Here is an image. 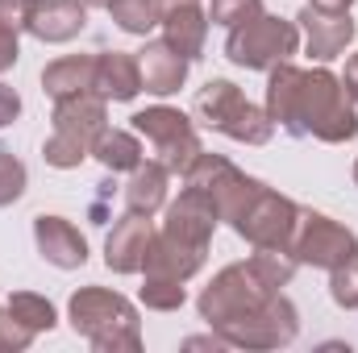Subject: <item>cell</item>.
Listing matches in <instances>:
<instances>
[{
    "mask_svg": "<svg viewBox=\"0 0 358 353\" xmlns=\"http://www.w3.org/2000/svg\"><path fill=\"white\" fill-rule=\"evenodd\" d=\"M113 21L121 33H134V38H146L163 25V4L159 0H113Z\"/></svg>",
    "mask_w": 358,
    "mask_h": 353,
    "instance_id": "603a6c76",
    "label": "cell"
},
{
    "mask_svg": "<svg viewBox=\"0 0 358 353\" xmlns=\"http://www.w3.org/2000/svg\"><path fill=\"white\" fill-rule=\"evenodd\" d=\"M88 25V4L84 0H29L25 33H34L46 46H63L80 38Z\"/></svg>",
    "mask_w": 358,
    "mask_h": 353,
    "instance_id": "5bb4252c",
    "label": "cell"
},
{
    "mask_svg": "<svg viewBox=\"0 0 358 353\" xmlns=\"http://www.w3.org/2000/svg\"><path fill=\"white\" fill-rule=\"evenodd\" d=\"M88 8H113V0H84Z\"/></svg>",
    "mask_w": 358,
    "mask_h": 353,
    "instance_id": "d590c367",
    "label": "cell"
},
{
    "mask_svg": "<svg viewBox=\"0 0 358 353\" xmlns=\"http://www.w3.org/2000/svg\"><path fill=\"white\" fill-rule=\"evenodd\" d=\"M259 13H263V0H208V21L225 25V29L242 25V21H250Z\"/></svg>",
    "mask_w": 358,
    "mask_h": 353,
    "instance_id": "83f0119b",
    "label": "cell"
},
{
    "mask_svg": "<svg viewBox=\"0 0 358 353\" xmlns=\"http://www.w3.org/2000/svg\"><path fill=\"white\" fill-rule=\"evenodd\" d=\"M271 295H275V287H271L267 278L255 270V262L246 258V262L221 266V270L213 274V283L200 291L196 308H200V320H208V329H221V324H229V320L255 312V308H259L263 299H271Z\"/></svg>",
    "mask_w": 358,
    "mask_h": 353,
    "instance_id": "52a82bcc",
    "label": "cell"
},
{
    "mask_svg": "<svg viewBox=\"0 0 358 353\" xmlns=\"http://www.w3.org/2000/svg\"><path fill=\"white\" fill-rule=\"evenodd\" d=\"M129 121H134V133L150 146V154L179 179L187 175V167H192V163L200 158V150H204V142H200L192 117L179 112V108H171V104H150V108L134 112Z\"/></svg>",
    "mask_w": 358,
    "mask_h": 353,
    "instance_id": "8992f818",
    "label": "cell"
},
{
    "mask_svg": "<svg viewBox=\"0 0 358 353\" xmlns=\"http://www.w3.org/2000/svg\"><path fill=\"white\" fill-rule=\"evenodd\" d=\"M8 312H13L29 333H50V329L59 324L55 303H50L46 295H38V291H13V295H8Z\"/></svg>",
    "mask_w": 358,
    "mask_h": 353,
    "instance_id": "cb8c5ba5",
    "label": "cell"
},
{
    "mask_svg": "<svg viewBox=\"0 0 358 353\" xmlns=\"http://www.w3.org/2000/svg\"><path fill=\"white\" fill-rule=\"evenodd\" d=\"M138 67H142V91H150V96H176L187 84L192 59H183L176 46H167L159 38V42H146L138 50Z\"/></svg>",
    "mask_w": 358,
    "mask_h": 353,
    "instance_id": "ac0fdd59",
    "label": "cell"
},
{
    "mask_svg": "<svg viewBox=\"0 0 358 353\" xmlns=\"http://www.w3.org/2000/svg\"><path fill=\"white\" fill-rule=\"evenodd\" d=\"M67 320L71 329L88 341L96 353H134L142 350V324H138V308L108 287H80L67 303Z\"/></svg>",
    "mask_w": 358,
    "mask_h": 353,
    "instance_id": "7a4b0ae2",
    "label": "cell"
},
{
    "mask_svg": "<svg viewBox=\"0 0 358 353\" xmlns=\"http://www.w3.org/2000/svg\"><path fill=\"white\" fill-rule=\"evenodd\" d=\"M96 96H104L108 104H129L142 96V67L138 54L129 50H100L96 54Z\"/></svg>",
    "mask_w": 358,
    "mask_h": 353,
    "instance_id": "e0dca14e",
    "label": "cell"
},
{
    "mask_svg": "<svg viewBox=\"0 0 358 353\" xmlns=\"http://www.w3.org/2000/svg\"><path fill=\"white\" fill-rule=\"evenodd\" d=\"M138 299H142V303H146L150 312H179V308L187 303V291H183V283H179V278L146 274V283H142Z\"/></svg>",
    "mask_w": 358,
    "mask_h": 353,
    "instance_id": "d4e9b609",
    "label": "cell"
},
{
    "mask_svg": "<svg viewBox=\"0 0 358 353\" xmlns=\"http://www.w3.org/2000/svg\"><path fill=\"white\" fill-rule=\"evenodd\" d=\"M108 129V100L96 91H80L67 100H55L50 112V137L42 142V158L55 171H76L84 158H92L96 137Z\"/></svg>",
    "mask_w": 358,
    "mask_h": 353,
    "instance_id": "3957f363",
    "label": "cell"
},
{
    "mask_svg": "<svg viewBox=\"0 0 358 353\" xmlns=\"http://www.w3.org/2000/svg\"><path fill=\"white\" fill-rule=\"evenodd\" d=\"M355 187H358V163H355Z\"/></svg>",
    "mask_w": 358,
    "mask_h": 353,
    "instance_id": "8d00e7d4",
    "label": "cell"
},
{
    "mask_svg": "<svg viewBox=\"0 0 358 353\" xmlns=\"http://www.w3.org/2000/svg\"><path fill=\"white\" fill-rule=\"evenodd\" d=\"M204 254H208V246H192V241H183L176 233H167V229H163V233L155 229V241H150V250H146L142 274H163V278L187 283V278L200 274Z\"/></svg>",
    "mask_w": 358,
    "mask_h": 353,
    "instance_id": "2e32d148",
    "label": "cell"
},
{
    "mask_svg": "<svg viewBox=\"0 0 358 353\" xmlns=\"http://www.w3.org/2000/svg\"><path fill=\"white\" fill-rule=\"evenodd\" d=\"M355 254H358L355 229H346L342 220H334L325 212L300 208V220H296V233H292V258L296 262L313 266V270H334V266L350 262Z\"/></svg>",
    "mask_w": 358,
    "mask_h": 353,
    "instance_id": "9c48e42d",
    "label": "cell"
},
{
    "mask_svg": "<svg viewBox=\"0 0 358 353\" xmlns=\"http://www.w3.org/2000/svg\"><path fill=\"white\" fill-rule=\"evenodd\" d=\"M267 117L296 137H317L325 146H342L358 137L355 100L342 80L325 67H292L279 63L267 71Z\"/></svg>",
    "mask_w": 358,
    "mask_h": 353,
    "instance_id": "6da1fadb",
    "label": "cell"
},
{
    "mask_svg": "<svg viewBox=\"0 0 358 353\" xmlns=\"http://www.w3.org/2000/svg\"><path fill=\"white\" fill-rule=\"evenodd\" d=\"M217 225H221V216H217L213 200L204 191L187 187V183H183V191L176 200H167V208H163V229L183 237V241H192V246H208Z\"/></svg>",
    "mask_w": 358,
    "mask_h": 353,
    "instance_id": "4fadbf2b",
    "label": "cell"
},
{
    "mask_svg": "<svg viewBox=\"0 0 358 353\" xmlns=\"http://www.w3.org/2000/svg\"><path fill=\"white\" fill-rule=\"evenodd\" d=\"M192 117L204 129H213L229 142H242V146H267L275 133V121L267 117V108L246 100V91L234 80H208L192 100Z\"/></svg>",
    "mask_w": 358,
    "mask_h": 353,
    "instance_id": "277c9868",
    "label": "cell"
},
{
    "mask_svg": "<svg viewBox=\"0 0 358 353\" xmlns=\"http://www.w3.org/2000/svg\"><path fill=\"white\" fill-rule=\"evenodd\" d=\"M155 241V216H138V212H125L113 233L104 237V266L113 274H142L146 262V250Z\"/></svg>",
    "mask_w": 358,
    "mask_h": 353,
    "instance_id": "7c38bea8",
    "label": "cell"
},
{
    "mask_svg": "<svg viewBox=\"0 0 358 353\" xmlns=\"http://www.w3.org/2000/svg\"><path fill=\"white\" fill-rule=\"evenodd\" d=\"M217 333L225 337L229 350H283V345H292L296 333H300V312H296V303H292L283 291H275V295L263 299L255 312H246V316L221 324Z\"/></svg>",
    "mask_w": 358,
    "mask_h": 353,
    "instance_id": "ba28073f",
    "label": "cell"
},
{
    "mask_svg": "<svg viewBox=\"0 0 358 353\" xmlns=\"http://www.w3.org/2000/svg\"><path fill=\"white\" fill-rule=\"evenodd\" d=\"M308 4H325V8H350L355 0H308Z\"/></svg>",
    "mask_w": 358,
    "mask_h": 353,
    "instance_id": "836d02e7",
    "label": "cell"
},
{
    "mask_svg": "<svg viewBox=\"0 0 358 353\" xmlns=\"http://www.w3.org/2000/svg\"><path fill=\"white\" fill-rule=\"evenodd\" d=\"M300 220V204L279 195L275 187L263 183V191L246 204V212L238 216L234 233L242 241H250L255 250H292V233Z\"/></svg>",
    "mask_w": 358,
    "mask_h": 353,
    "instance_id": "30bf717a",
    "label": "cell"
},
{
    "mask_svg": "<svg viewBox=\"0 0 358 353\" xmlns=\"http://www.w3.org/2000/svg\"><path fill=\"white\" fill-rule=\"evenodd\" d=\"M34 337H38V333H29V329L8 312V303H4V308H0V353L29 350V345H34Z\"/></svg>",
    "mask_w": 358,
    "mask_h": 353,
    "instance_id": "f1b7e54d",
    "label": "cell"
},
{
    "mask_svg": "<svg viewBox=\"0 0 358 353\" xmlns=\"http://www.w3.org/2000/svg\"><path fill=\"white\" fill-rule=\"evenodd\" d=\"M25 17H29V0H0V25L25 33Z\"/></svg>",
    "mask_w": 358,
    "mask_h": 353,
    "instance_id": "4dcf8cb0",
    "label": "cell"
},
{
    "mask_svg": "<svg viewBox=\"0 0 358 353\" xmlns=\"http://www.w3.org/2000/svg\"><path fill=\"white\" fill-rule=\"evenodd\" d=\"M92 158L108 171V175H129L134 167H142L146 163V146H142V137L134 133V129H104L100 137H96V146H92Z\"/></svg>",
    "mask_w": 358,
    "mask_h": 353,
    "instance_id": "7402d4cb",
    "label": "cell"
},
{
    "mask_svg": "<svg viewBox=\"0 0 358 353\" xmlns=\"http://www.w3.org/2000/svg\"><path fill=\"white\" fill-rule=\"evenodd\" d=\"M296 25H300V42H304V54L317 59V63H334L342 59L358 38V21L350 17V8H325V4H304L296 13Z\"/></svg>",
    "mask_w": 358,
    "mask_h": 353,
    "instance_id": "8fae6325",
    "label": "cell"
},
{
    "mask_svg": "<svg viewBox=\"0 0 358 353\" xmlns=\"http://www.w3.org/2000/svg\"><path fill=\"white\" fill-rule=\"evenodd\" d=\"M338 80H342V88H346V96H350V100L358 104V54H350V59H346V71H342Z\"/></svg>",
    "mask_w": 358,
    "mask_h": 353,
    "instance_id": "d6a6232c",
    "label": "cell"
},
{
    "mask_svg": "<svg viewBox=\"0 0 358 353\" xmlns=\"http://www.w3.org/2000/svg\"><path fill=\"white\" fill-rule=\"evenodd\" d=\"M208 8H200V4H179V8H167L163 13V42L167 46H176L183 59H200L204 54V42H208Z\"/></svg>",
    "mask_w": 358,
    "mask_h": 353,
    "instance_id": "d6986e66",
    "label": "cell"
},
{
    "mask_svg": "<svg viewBox=\"0 0 358 353\" xmlns=\"http://www.w3.org/2000/svg\"><path fill=\"white\" fill-rule=\"evenodd\" d=\"M167 187H171V171H167L159 158H146L142 167L129 171V183H125V212L159 216V212L167 208Z\"/></svg>",
    "mask_w": 358,
    "mask_h": 353,
    "instance_id": "ffe728a7",
    "label": "cell"
},
{
    "mask_svg": "<svg viewBox=\"0 0 358 353\" xmlns=\"http://www.w3.org/2000/svg\"><path fill=\"white\" fill-rule=\"evenodd\" d=\"M296 50H300V25L271 17V13H259V17L234 25L225 38V59L242 71H271V67L287 63Z\"/></svg>",
    "mask_w": 358,
    "mask_h": 353,
    "instance_id": "5b68a950",
    "label": "cell"
},
{
    "mask_svg": "<svg viewBox=\"0 0 358 353\" xmlns=\"http://www.w3.org/2000/svg\"><path fill=\"white\" fill-rule=\"evenodd\" d=\"M17 59H21V33H17V29H8V25H0V75H4V71H13V67H17Z\"/></svg>",
    "mask_w": 358,
    "mask_h": 353,
    "instance_id": "f546056e",
    "label": "cell"
},
{
    "mask_svg": "<svg viewBox=\"0 0 358 353\" xmlns=\"http://www.w3.org/2000/svg\"><path fill=\"white\" fill-rule=\"evenodd\" d=\"M329 299L346 312H358V254L329 270Z\"/></svg>",
    "mask_w": 358,
    "mask_h": 353,
    "instance_id": "4316f807",
    "label": "cell"
},
{
    "mask_svg": "<svg viewBox=\"0 0 358 353\" xmlns=\"http://www.w3.org/2000/svg\"><path fill=\"white\" fill-rule=\"evenodd\" d=\"M25 187H29V171H25V163H21L13 150H0V208L17 204V200L25 195Z\"/></svg>",
    "mask_w": 358,
    "mask_h": 353,
    "instance_id": "484cf974",
    "label": "cell"
},
{
    "mask_svg": "<svg viewBox=\"0 0 358 353\" xmlns=\"http://www.w3.org/2000/svg\"><path fill=\"white\" fill-rule=\"evenodd\" d=\"M159 4H163V13H167V8H179V4H200V0H159Z\"/></svg>",
    "mask_w": 358,
    "mask_h": 353,
    "instance_id": "e575fe53",
    "label": "cell"
},
{
    "mask_svg": "<svg viewBox=\"0 0 358 353\" xmlns=\"http://www.w3.org/2000/svg\"><path fill=\"white\" fill-rule=\"evenodd\" d=\"M34 246L42 254V262L59 266V270H80L88 262V237L67 220V216H34Z\"/></svg>",
    "mask_w": 358,
    "mask_h": 353,
    "instance_id": "9a60e30c",
    "label": "cell"
},
{
    "mask_svg": "<svg viewBox=\"0 0 358 353\" xmlns=\"http://www.w3.org/2000/svg\"><path fill=\"white\" fill-rule=\"evenodd\" d=\"M92 84H96V54H63V59L42 67V91L50 100L92 91Z\"/></svg>",
    "mask_w": 358,
    "mask_h": 353,
    "instance_id": "44dd1931",
    "label": "cell"
},
{
    "mask_svg": "<svg viewBox=\"0 0 358 353\" xmlns=\"http://www.w3.org/2000/svg\"><path fill=\"white\" fill-rule=\"evenodd\" d=\"M17 117H21V96H17V88L0 84V129H8Z\"/></svg>",
    "mask_w": 358,
    "mask_h": 353,
    "instance_id": "1f68e13d",
    "label": "cell"
}]
</instances>
